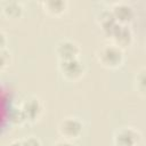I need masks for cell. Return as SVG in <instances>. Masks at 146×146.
I'll use <instances>...</instances> for the list:
<instances>
[{
    "label": "cell",
    "mask_w": 146,
    "mask_h": 146,
    "mask_svg": "<svg viewBox=\"0 0 146 146\" xmlns=\"http://www.w3.org/2000/svg\"><path fill=\"white\" fill-rule=\"evenodd\" d=\"M58 70L68 81H78L84 73V65L79 58L58 60Z\"/></svg>",
    "instance_id": "obj_3"
},
{
    "label": "cell",
    "mask_w": 146,
    "mask_h": 146,
    "mask_svg": "<svg viewBox=\"0 0 146 146\" xmlns=\"http://www.w3.org/2000/svg\"><path fill=\"white\" fill-rule=\"evenodd\" d=\"M22 5L18 1H6L2 3V13L8 17H18L22 14Z\"/></svg>",
    "instance_id": "obj_11"
},
{
    "label": "cell",
    "mask_w": 146,
    "mask_h": 146,
    "mask_svg": "<svg viewBox=\"0 0 146 146\" xmlns=\"http://www.w3.org/2000/svg\"><path fill=\"white\" fill-rule=\"evenodd\" d=\"M55 52L58 57V60H65V59L79 58L81 49L80 46L74 40L63 39L56 44Z\"/></svg>",
    "instance_id": "obj_6"
},
{
    "label": "cell",
    "mask_w": 146,
    "mask_h": 146,
    "mask_svg": "<svg viewBox=\"0 0 146 146\" xmlns=\"http://www.w3.org/2000/svg\"><path fill=\"white\" fill-rule=\"evenodd\" d=\"M111 40L116 46L121 47L122 49L127 46H130L132 42V31L128 25L120 24L119 27L115 30L113 35L111 36Z\"/></svg>",
    "instance_id": "obj_8"
},
{
    "label": "cell",
    "mask_w": 146,
    "mask_h": 146,
    "mask_svg": "<svg viewBox=\"0 0 146 146\" xmlns=\"http://www.w3.org/2000/svg\"><path fill=\"white\" fill-rule=\"evenodd\" d=\"M96 57L103 67L110 70L119 68L124 60L123 49L113 42L100 46L96 51Z\"/></svg>",
    "instance_id": "obj_1"
},
{
    "label": "cell",
    "mask_w": 146,
    "mask_h": 146,
    "mask_svg": "<svg viewBox=\"0 0 146 146\" xmlns=\"http://www.w3.org/2000/svg\"><path fill=\"white\" fill-rule=\"evenodd\" d=\"M111 13H112L113 17L115 18V21L123 25H128V23H130L133 18L132 7L129 3L123 2V1L115 2L111 7Z\"/></svg>",
    "instance_id": "obj_7"
},
{
    "label": "cell",
    "mask_w": 146,
    "mask_h": 146,
    "mask_svg": "<svg viewBox=\"0 0 146 146\" xmlns=\"http://www.w3.org/2000/svg\"><path fill=\"white\" fill-rule=\"evenodd\" d=\"M141 139L140 132L133 127H122L113 135L114 146H138Z\"/></svg>",
    "instance_id": "obj_4"
},
{
    "label": "cell",
    "mask_w": 146,
    "mask_h": 146,
    "mask_svg": "<svg viewBox=\"0 0 146 146\" xmlns=\"http://www.w3.org/2000/svg\"><path fill=\"white\" fill-rule=\"evenodd\" d=\"M6 146H23L22 139H15V140L10 141V143H9L8 145H6Z\"/></svg>",
    "instance_id": "obj_15"
},
{
    "label": "cell",
    "mask_w": 146,
    "mask_h": 146,
    "mask_svg": "<svg viewBox=\"0 0 146 146\" xmlns=\"http://www.w3.org/2000/svg\"><path fill=\"white\" fill-rule=\"evenodd\" d=\"M0 63H1V70H5L6 66H8L10 64V52L3 48L1 49V56H0Z\"/></svg>",
    "instance_id": "obj_12"
},
{
    "label": "cell",
    "mask_w": 146,
    "mask_h": 146,
    "mask_svg": "<svg viewBox=\"0 0 146 146\" xmlns=\"http://www.w3.org/2000/svg\"><path fill=\"white\" fill-rule=\"evenodd\" d=\"M19 107L25 117V122H35L41 117L43 113V104L36 96L27 97Z\"/></svg>",
    "instance_id": "obj_5"
},
{
    "label": "cell",
    "mask_w": 146,
    "mask_h": 146,
    "mask_svg": "<svg viewBox=\"0 0 146 146\" xmlns=\"http://www.w3.org/2000/svg\"><path fill=\"white\" fill-rule=\"evenodd\" d=\"M42 5L44 11L55 16L62 15L67 8V2L64 0H48V1H43Z\"/></svg>",
    "instance_id": "obj_9"
},
{
    "label": "cell",
    "mask_w": 146,
    "mask_h": 146,
    "mask_svg": "<svg viewBox=\"0 0 146 146\" xmlns=\"http://www.w3.org/2000/svg\"><path fill=\"white\" fill-rule=\"evenodd\" d=\"M133 86L136 91L140 96L146 97V67H141L136 73L133 79Z\"/></svg>",
    "instance_id": "obj_10"
},
{
    "label": "cell",
    "mask_w": 146,
    "mask_h": 146,
    "mask_svg": "<svg viewBox=\"0 0 146 146\" xmlns=\"http://www.w3.org/2000/svg\"><path fill=\"white\" fill-rule=\"evenodd\" d=\"M51 146H74L73 144H72V141H70V140H66V139H60V140H57V141H55Z\"/></svg>",
    "instance_id": "obj_14"
},
{
    "label": "cell",
    "mask_w": 146,
    "mask_h": 146,
    "mask_svg": "<svg viewBox=\"0 0 146 146\" xmlns=\"http://www.w3.org/2000/svg\"><path fill=\"white\" fill-rule=\"evenodd\" d=\"M22 144L23 146H41V141L39 140V138L34 136H29V137L23 138Z\"/></svg>",
    "instance_id": "obj_13"
},
{
    "label": "cell",
    "mask_w": 146,
    "mask_h": 146,
    "mask_svg": "<svg viewBox=\"0 0 146 146\" xmlns=\"http://www.w3.org/2000/svg\"><path fill=\"white\" fill-rule=\"evenodd\" d=\"M58 133L66 140H74L79 138L83 132V122L75 116H67L64 117L58 123Z\"/></svg>",
    "instance_id": "obj_2"
}]
</instances>
